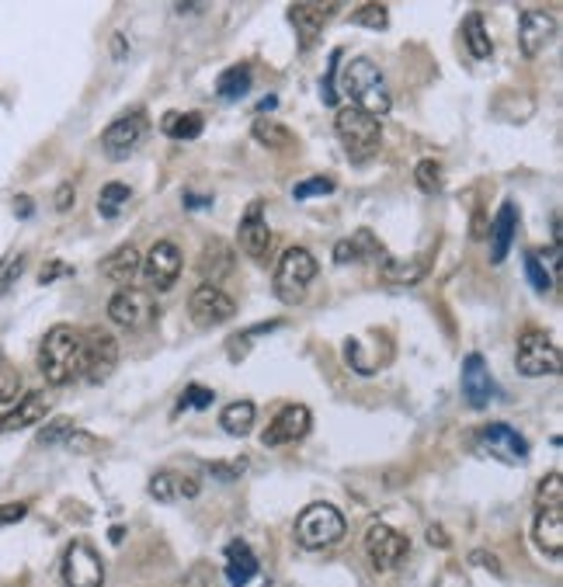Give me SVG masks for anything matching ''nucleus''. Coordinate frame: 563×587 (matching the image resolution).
Returning <instances> with one entry per match:
<instances>
[{"label":"nucleus","instance_id":"f257e3e1","mask_svg":"<svg viewBox=\"0 0 563 587\" xmlns=\"http://www.w3.org/2000/svg\"><path fill=\"white\" fill-rule=\"evenodd\" d=\"M87 369V341L84 330L70 324H56L42 337L39 348V372L46 376L49 386H67L80 379Z\"/></svg>","mask_w":563,"mask_h":587},{"label":"nucleus","instance_id":"20e7f679","mask_svg":"<svg viewBox=\"0 0 563 587\" xmlns=\"http://www.w3.org/2000/svg\"><path fill=\"white\" fill-rule=\"evenodd\" d=\"M317 271H320V264L306 247H289L279 258V268H275V278H272L275 296H279L285 306L303 303L313 278H317Z\"/></svg>","mask_w":563,"mask_h":587},{"label":"nucleus","instance_id":"ea45409f","mask_svg":"<svg viewBox=\"0 0 563 587\" xmlns=\"http://www.w3.org/2000/svg\"><path fill=\"white\" fill-rule=\"evenodd\" d=\"M254 139L265 143V146H272V150L289 146V132H285V126H275V122H258V126H254Z\"/></svg>","mask_w":563,"mask_h":587},{"label":"nucleus","instance_id":"79ce46f5","mask_svg":"<svg viewBox=\"0 0 563 587\" xmlns=\"http://www.w3.org/2000/svg\"><path fill=\"white\" fill-rule=\"evenodd\" d=\"M70 431H73V421H70V417H56L53 424H46V428H42L39 442H42V445H56V442H67V438H70Z\"/></svg>","mask_w":563,"mask_h":587},{"label":"nucleus","instance_id":"9d476101","mask_svg":"<svg viewBox=\"0 0 563 587\" xmlns=\"http://www.w3.org/2000/svg\"><path fill=\"white\" fill-rule=\"evenodd\" d=\"M560 35V21L553 11H543V7H529V11L518 14V46H522V53L529 56H539L546 46H553Z\"/></svg>","mask_w":563,"mask_h":587},{"label":"nucleus","instance_id":"39448f33","mask_svg":"<svg viewBox=\"0 0 563 587\" xmlns=\"http://www.w3.org/2000/svg\"><path fill=\"white\" fill-rule=\"evenodd\" d=\"M515 365H518V372L529 379L557 376L560 372V344L539 327L522 330L518 348H515Z\"/></svg>","mask_w":563,"mask_h":587},{"label":"nucleus","instance_id":"1a4fd4ad","mask_svg":"<svg viewBox=\"0 0 563 587\" xmlns=\"http://www.w3.org/2000/svg\"><path fill=\"white\" fill-rule=\"evenodd\" d=\"M63 584L67 587H101L105 584V563L94 553L91 542L77 539L63 553Z\"/></svg>","mask_w":563,"mask_h":587},{"label":"nucleus","instance_id":"de8ad7c7","mask_svg":"<svg viewBox=\"0 0 563 587\" xmlns=\"http://www.w3.org/2000/svg\"><path fill=\"white\" fill-rule=\"evenodd\" d=\"M60 275H70V268L63 261H49L46 268H42V275H39V282L42 285H49V282H56Z\"/></svg>","mask_w":563,"mask_h":587},{"label":"nucleus","instance_id":"c756f323","mask_svg":"<svg viewBox=\"0 0 563 587\" xmlns=\"http://www.w3.org/2000/svg\"><path fill=\"white\" fill-rule=\"evenodd\" d=\"M463 39H466V46H470V53L477 56V60H491L494 42H491V35H487V28H484V14H477V11L466 14Z\"/></svg>","mask_w":563,"mask_h":587},{"label":"nucleus","instance_id":"5fc2aeb1","mask_svg":"<svg viewBox=\"0 0 563 587\" xmlns=\"http://www.w3.org/2000/svg\"><path fill=\"white\" fill-rule=\"evenodd\" d=\"M212 198H199V195H185V205L188 209H202V205H209Z\"/></svg>","mask_w":563,"mask_h":587},{"label":"nucleus","instance_id":"473e14b6","mask_svg":"<svg viewBox=\"0 0 563 587\" xmlns=\"http://www.w3.org/2000/svg\"><path fill=\"white\" fill-rule=\"evenodd\" d=\"M202 126H206V119H202L199 112H185V115L171 112L164 119V132L171 139H195L202 132Z\"/></svg>","mask_w":563,"mask_h":587},{"label":"nucleus","instance_id":"f3484780","mask_svg":"<svg viewBox=\"0 0 563 587\" xmlns=\"http://www.w3.org/2000/svg\"><path fill=\"white\" fill-rule=\"evenodd\" d=\"M87 341V369L84 376L91 379V383H105L108 376L115 372V365H119V341H115L108 330L94 327L84 334Z\"/></svg>","mask_w":563,"mask_h":587},{"label":"nucleus","instance_id":"2eb2a0df","mask_svg":"<svg viewBox=\"0 0 563 587\" xmlns=\"http://www.w3.org/2000/svg\"><path fill=\"white\" fill-rule=\"evenodd\" d=\"M188 313H192L195 324L216 327V324H226V320L237 313V303H233V296H226L219 285L202 282L199 289L192 292V299H188Z\"/></svg>","mask_w":563,"mask_h":587},{"label":"nucleus","instance_id":"ddd939ff","mask_svg":"<svg viewBox=\"0 0 563 587\" xmlns=\"http://www.w3.org/2000/svg\"><path fill=\"white\" fill-rule=\"evenodd\" d=\"M146 129H150V119H146L143 112H129L122 115V119H115L112 126L105 129V136H101V146H105V153L112 160H126L129 153L136 150V146L146 139Z\"/></svg>","mask_w":563,"mask_h":587},{"label":"nucleus","instance_id":"72a5a7b5","mask_svg":"<svg viewBox=\"0 0 563 587\" xmlns=\"http://www.w3.org/2000/svg\"><path fill=\"white\" fill-rule=\"evenodd\" d=\"M352 21L362 28H372V32H386V28H390V14H386L383 4H362L352 14Z\"/></svg>","mask_w":563,"mask_h":587},{"label":"nucleus","instance_id":"58836bf2","mask_svg":"<svg viewBox=\"0 0 563 587\" xmlns=\"http://www.w3.org/2000/svg\"><path fill=\"white\" fill-rule=\"evenodd\" d=\"M18 393H21L18 369H11V365L0 362V407H11V403L18 400Z\"/></svg>","mask_w":563,"mask_h":587},{"label":"nucleus","instance_id":"864d4df0","mask_svg":"<svg viewBox=\"0 0 563 587\" xmlns=\"http://www.w3.org/2000/svg\"><path fill=\"white\" fill-rule=\"evenodd\" d=\"M112 56H115V60H122V56H126V39H122V35H115V39H112Z\"/></svg>","mask_w":563,"mask_h":587},{"label":"nucleus","instance_id":"a211bd4d","mask_svg":"<svg viewBox=\"0 0 563 587\" xmlns=\"http://www.w3.org/2000/svg\"><path fill=\"white\" fill-rule=\"evenodd\" d=\"M497 393V386H494V376H491V369H487V362H484V355H466V362H463V400L470 403L473 410H484L487 403H491V396Z\"/></svg>","mask_w":563,"mask_h":587},{"label":"nucleus","instance_id":"4be33fe9","mask_svg":"<svg viewBox=\"0 0 563 587\" xmlns=\"http://www.w3.org/2000/svg\"><path fill=\"white\" fill-rule=\"evenodd\" d=\"M532 535H536V546L543 549L546 556L560 560V553H563V508H536Z\"/></svg>","mask_w":563,"mask_h":587},{"label":"nucleus","instance_id":"412c9836","mask_svg":"<svg viewBox=\"0 0 563 587\" xmlns=\"http://www.w3.org/2000/svg\"><path fill=\"white\" fill-rule=\"evenodd\" d=\"M331 14H334V4H292L289 7L292 28H296L303 49H310L313 42H317V35L327 28V18H331Z\"/></svg>","mask_w":563,"mask_h":587},{"label":"nucleus","instance_id":"603ef678","mask_svg":"<svg viewBox=\"0 0 563 587\" xmlns=\"http://www.w3.org/2000/svg\"><path fill=\"white\" fill-rule=\"evenodd\" d=\"M14 212H18L21 219L32 216V198H28V195H18V198H14Z\"/></svg>","mask_w":563,"mask_h":587},{"label":"nucleus","instance_id":"8fccbe9b","mask_svg":"<svg viewBox=\"0 0 563 587\" xmlns=\"http://www.w3.org/2000/svg\"><path fill=\"white\" fill-rule=\"evenodd\" d=\"M428 542H431V546H438V549H449V535H445L442 525H431L428 528Z\"/></svg>","mask_w":563,"mask_h":587},{"label":"nucleus","instance_id":"4c0bfd02","mask_svg":"<svg viewBox=\"0 0 563 587\" xmlns=\"http://www.w3.org/2000/svg\"><path fill=\"white\" fill-rule=\"evenodd\" d=\"M414 181H418V188L428 195L442 192V167H438L435 160H421V164L414 167Z\"/></svg>","mask_w":563,"mask_h":587},{"label":"nucleus","instance_id":"0eeeda50","mask_svg":"<svg viewBox=\"0 0 563 587\" xmlns=\"http://www.w3.org/2000/svg\"><path fill=\"white\" fill-rule=\"evenodd\" d=\"M157 317H160V306L150 289L126 285V289H119L108 299V320L126 330H146L150 324H157Z\"/></svg>","mask_w":563,"mask_h":587},{"label":"nucleus","instance_id":"393cba45","mask_svg":"<svg viewBox=\"0 0 563 587\" xmlns=\"http://www.w3.org/2000/svg\"><path fill=\"white\" fill-rule=\"evenodd\" d=\"M515 233H518V209H515V202H504L491 226V261L494 264H501L508 258L511 244H515Z\"/></svg>","mask_w":563,"mask_h":587},{"label":"nucleus","instance_id":"3c124183","mask_svg":"<svg viewBox=\"0 0 563 587\" xmlns=\"http://www.w3.org/2000/svg\"><path fill=\"white\" fill-rule=\"evenodd\" d=\"M73 205V185H60V192H56V209L67 212Z\"/></svg>","mask_w":563,"mask_h":587},{"label":"nucleus","instance_id":"7ed1b4c3","mask_svg":"<svg viewBox=\"0 0 563 587\" xmlns=\"http://www.w3.org/2000/svg\"><path fill=\"white\" fill-rule=\"evenodd\" d=\"M345 532H348L345 515H341V511L334 508V504H327V501L310 504V508H303L299 511V518H296V542L303 549H310V553L341 542L345 539Z\"/></svg>","mask_w":563,"mask_h":587},{"label":"nucleus","instance_id":"9b49d317","mask_svg":"<svg viewBox=\"0 0 563 587\" xmlns=\"http://www.w3.org/2000/svg\"><path fill=\"white\" fill-rule=\"evenodd\" d=\"M181 268H185V261H181L178 244L157 240V244L150 247V254H146L140 271H143L146 285H150V292H167V289H174V282L181 278Z\"/></svg>","mask_w":563,"mask_h":587},{"label":"nucleus","instance_id":"cd10ccee","mask_svg":"<svg viewBox=\"0 0 563 587\" xmlns=\"http://www.w3.org/2000/svg\"><path fill=\"white\" fill-rule=\"evenodd\" d=\"M254 421H258V407H254L251 400H233L230 407H223V414H219V428L233 438L251 435Z\"/></svg>","mask_w":563,"mask_h":587},{"label":"nucleus","instance_id":"7c9ffc66","mask_svg":"<svg viewBox=\"0 0 563 587\" xmlns=\"http://www.w3.org/2000/svg\"><path fill=\"white\" fill-rule=\"evenodd\" d=\"M247 91H251V70L247 66H230L226 73H219L216 94L223 101H240Z\"/></svg>","mask_w":563,"mask_h":587},{"label":"nucleus","instance_id":"bb28decb","mask_svg":"<svg viewBox=\"0 0 563 587\" xmlns=\"http://www.w3.org/2000/svg\"><path fill=\"white\" fill-rule=\"evenodd\" d=\"M199 271L209 285H216L219 278H226L233 271V251L223 244V240H212V244L202 247V254H199Z\"/></svg>","mask_w":563,"mask_h":587},{"label":"nucleus","instance_id":"09e8293b","mask_svg":"<svg viewBox=\"0 0 563 587\" xmlns=\"http://www.w3.org/2000/svg\"><path fill=\"white\" fill-rule=\"evenodd\" d=\"M470 560H473V563H480V567H487L494 577H501V563H497V556H487L484 549H473Z\"/></svg>","mask_w":563,"mask_h":587},{"label":"nucleus","instance_id":"c03bdc74","mask_svg":"<svg viewBox=\"0 0 563 587\" xmlns=\"http://www.w3.org/2000/svg\"><path fill=\"white\" fill-rule=\"evenodd\" d=\"M341 53H331V73L324 77V87H320V94H324V105H338V94H334V66H338Z\"/></svg>","mask_w":563,"mask_h":587},{"label":"nucleus","instance_id":"f03ea898","mask_svg":"<svg viewBox=\"0 0 563 587\" xmlns=\"http://www.w3.org/2000/svg\"><path fill=\"white\" fill-rule=\"evenodd\" d=\"M341 91L352 98V105L358 112L372 115V119H379V115H386L393 108L383 70L372 60H365V56H358V60H352L341 70Z\"/></svg>","mask_w":563,"mask_h":587},{"label":"nucleus","instance_id":"37998d69","mask_svg":"<svg viewBox=\"0 0 563 587\" xmlns=\"http://www.w3.org/2000/svg\"><path fill=\"white\" fill-rule=\"evenodd\" d=\"M247 469V459H230V466H219V462H209V473L219 476V480H233Z\"/></svg>","mask_w":563,"mask_h":587},{"label":"nucleus","instance_id":"a19ab883","mask_svg":"<svg viewBox=\"0 0 563 587\" xmlns=\"http://www.w3.org/2000/svg\"><path fill=\"white\" fill-rule=\"evenodd\" d=\"M212 400H216V393L206 390V386H188L178 400V410H206L212 407Z\"/></svg>","mask_w":563,"mask_h":587},{"label":"nucleus","instance_id":"6e6552de","mask_svg":"<svg viewBox=\"0 0 563 587\" xmlns=\"http://www.w3.org/2000/svg\"><path fill=\"white\" fill-rule=\"evenodd\" d=\"M407 549H411V542H407V535H400L397 528L376 522L365 532V553H369V563L376 574H390V570H397L400 563L407 560Z\"/></svg>","mask_w":563,"mask_h":587},{"label":"nucleus","instance_id":"6ab92c4d","mask_svg":"<svg viewBox=\"0 0 563 587\" xmlns=\"http://www.w3.org/2000/svg\"><path fill=\"white\" fill-rule=\"evenodd\" d=\"M49 396L42 393V390H35V393H25L18 400V407H11L4 417H0V435H14V431H25V428H32V424H39L42 417H49Z\"/></svg>","mask_w":563,"mask_h":587},{"label":"nucleus","instance_id":"a18cd8bd","mask_svg":"<svg viewBox=\"0 0 563 587\" xmlns=\"http://www.w3.org/2000/svg\"><path fill=\"white\" fill-rule=\"evenodd\" d=\"M25 515H28V504H4V508H0V528H4V525H18Z\"/></svg>","mask_w":563,"mask_h":587},{"label":"nucleus","instance_id":"49530a36","mask_svg":"<svg viewBox=\"0 0 563 587\" xmlns=\"http://www.w3.org/2000/svg\"><path fill=\"white\" fill-rule=\"evenodd\" d=\"M21 268H25V254H18L11 264H7V271H4V278H0V296H4L7 289L14 285V278H21Z\"/></svg>","mask_w":563,"mask_h":587},{"label":"nucleus","instance_id":"c9c22d12","mask_svg":"<svg viewBox=\"0 0 563 587\" xmlns=\"http://www.w3.org/2000/svg\"><path fill=\"white\" fill-rule=\"evenodd\" d=\"M536 508H563V476L560 473H550L539 483Z\"/></svg>","mask_w":563,"mask_h":587},{"label":"nucleus","instance_id":"5701e85b","mask_svg":"<svg viewBox=\"0 0 563 587\" xmlns=\"http://www.w3.org/2000/svg\"><path fill=\"white\" fill-rule=\"evenodd\" d=\"M140 268H143V258L133 244H122L119 251H112L105 261H101V275H105L108 282L122 285V289L133 285V278L140 275Z\"/></svg>","mask_w":563,"mask_h":587},{"label":"nucleus","instance_id":"aec40b11","mask_svg":"<svg viewBox=\"0 0 563 587\" xmlns=\"http://www.w3.org/2000/svg\"><path fill=\"white\" fill-rule=\"evenodd\" d=\"M150 497L160 504H178V501H195L199 497V480L185 476L178 469H164L150 480Z\"/></svg>","mask_w":563,"mask_h":587},{"label":"nucleus","instance_id":"e433bc0d","mask_svg":"<svg viewBox=\"0 0 563 587\" xmlns=\"http://www.w3.org/2000/svg\"><path fill=\"white\" fill-rule=\"evenodd\" d=\"M334 181L331 178H306L299 181V185H292V198L296 202H306V198H324V195H334Z\"/></svg>","mask_w":563,"mask_h":587},{"label":"nucleus","instance_id":"a878e982","mask_svg":"<svg viewBox=\"0 0 563 587\" xmlns=\"http://www.w3.org/2000/svg\"><path fill=\"white\" fill-rule=\"evenodd\" d=\"M383 254H386L383 244L372 237V230H358V233H352V237L338 240V247H334V261H338V264H348V261H379Z\"/></svg>","mask_w":563,"mask_h":587},{"label":"nucleus","instance_id":"f704fd0d","mask_svg":"<svg viewBox=\"0 0 563 587\" xmlns=\"http://www.w3.org/2000/svg\"><path fill=\"white\" fill-rule=\"evenodd\" d=\"M525 275H529V285L536 292H550L553 289V278H550V271H546V264H543V258H539L536 251H529L525 254Z\"/></svg>","mask_w":563,"mask_h":587},{"label":"nucleus","instance_id":"f8f14e48","mask_svg":"<svg viewBox=\"0 0 563 587\" xmlns=\"http://www.w3.org/2000/svg\"><path fill=\"white\" fill-rule=\"evenodd\" d=\"M310 410L303 407V403H285V407L275 414V421L265 428V435H261V445L265 449H282V445H292L299 442V438L310 435Z\"/></svg>","mask_w":563,"mask_h":587},{"label":"nucleus","instance_id":"c85d7f7f","mask_svg":"<svg viewBox=\"0 0 563 587\" xmlns=\"http://www.w3.org/2000/svg\"><path fill=\"white\" fill-rule=\"evenodd\" d=\"M379 264V278H383L386 285H414L424 278V261H400V258H390V254H383V258L376 261Z\"/></svg>","mask_w":563,"mask_h":587},{"label":"nucleus","instance_id":"6e6d98bb","mask_svg":"<svg viewBox=\"0 0 563 587\" xmlns=\"http://www.w3.org/2000/svg\"><path fill=\"white\" fill-rule=\"evenodd\" d=\"M275 105H279V98H275V94H268V98H265V101H261V105H258V112H272Z\"/></svg>","mask_w":563,"mask_h":587},{"label":"nucleus","instance_id":"dca6fc26","mask_svg":"<svg viewBox=\"0 0 563 587\" xmlns=\"http://www.w3.org/2000/svg\"><path fill=\"white\" fill-rule=\"evenodd\" d=\"M272 230H268V219H265V205L251 202L240 219V230H237V247L247 254L251 261H265L272 254Z\"/></svg>","mask_w":563,"mask_h":587},{"label":"nucleus","instance_id":"423d86ee","mask_svg":"<svg viewBox=\"0 0 563 587\" xmlns=\"http://www.w3.org/2000/svg\"><path fill=\"white\" fill-rule=\"evenodd\" d=\"M334 129H338L341 146H345V150L352 153L355 160L372 157V153L379 150V143H383V129H379V119L358 112L355 105L338 108V115H334Z\"/></svg>","mask_w":563,"mask_h":587},{"label":"nucleus","instance_id":"4468645a","mask_svg":"<svg viewBox=\"0 0 563 587\" xmlns=\"http://www.w3.org/2000/svg\"><path fill=\"white\" fill-rule=\"evenodd\" d=\"M477 438H480V445H484V452H491L494 459L508 462V466H518V462L529 459V442L504 421L484 424V428L477 431Z\"/></svg>","mask_w":563,"mask_h":587},{"label":"nucleus","instance_id":"2f4dec72","mask_svg":"<svg viewBox=\"0 0 563 587\" xmlns=\"http://www.w3.org/2000/svg\"><path fill=\"white\" fill-rule=\"evenodd\" d=\"M129 198H133V188H129L126 181H108V185L101 188V195H98V212L105 219H115Z\"/></svg>","mask_w":563,"mask_h":587},{"label":"nucleus","instance_id":"b1692460","mask_svg":"<svg viewBox=\"0 0 563 587\" xmlns=\"http://www.w3.org/2000/svg\"><path fill=\"white\" fill-rule=\"evenodd\" d=\"M254 574H258V556H254V549L247 546V542L233 539L230 546H226V581L233 587H247L254 581Z\"/></svg>","mask_w":563,"mask_h":587}]
</instances>
